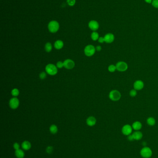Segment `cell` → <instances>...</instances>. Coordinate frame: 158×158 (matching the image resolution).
I'll list each match as a JSON object with an SVG mask.
<instances>
[{"mask_svg": "<svg viewBox=\"0 0 158 158\" xmlns=\"http://www.w3.org/2000/svg\"><path fill=\"white\" fill-rule=\"evenodd\" d=\"M45 71L50 75H55L58 73V68L53 64H48L45 67Z\"/></svg>", "mask_w": 158, "mask_h": 158, "instance_id": "cell-1", "label": "cell"}, {"mask_svg": "<svg viewBox=\"0 0 158 158\" xmlns=\"http://www.w3.org/2000/svg\"><path fill=\"white\" fill-rule=\"evenodd\" d=\"M140 154L143 158H150L152 156L153 152L150 148L145 147L141 149Z\"/></svg>", "mask_w": 158, "mask_h": 158, "instance_id": "cell-2", "label": "cell"}, {"mask_svg": "<svg viewBox=\"0 0 158 158\" xmlns=\"http://www.w3.org/2000/svg\"><path fill=\"white\" fill-rule=\"evenodd\" d=\"M96 48L93 45H87L84 50V52L85 55L87 57H91L94 55L96 52Z\"/></svg>", "mask_w": 158, "mask_h": 158, "instance_id": "cell-3", "label": "cell"}, {"mask_svg": "<svg viewBox=\"0 0 158 158\" xmlns=\"http://www.w3.org/2000/svg\"><path fill=\"white\" fill-rule=\"evenodd\" d=\"M109 98L113 101H117L121 98L120 93L117 90H113L109 93Z\"/></svg>", "mask_w": 158, "mask_h": 158, "instance_id": "cell-4", "label": "cell"}, {"mask_svg": "<svg viewBox=\"0 0 158 158\" xmlns=\"http://www.w3.org/2000/svg\"><path fill=\"white\" fill-rule=\"evenodd\" d=\"M59 23L56 21H52L48 24V29L52 33L56 32L59 29Z\"/></svg>", "mask_w": 158, "mask_h": 158, "instance_id": "cell-5", "label": "cell"}, {"mask_svg": "<svg viewBox=\"0 0 158 158\" xmlns=\"http://www.w3.org/2000/svg\"><path fill=\"white\" fill-rule=\"evenodd\" d=\"M117 70L119 72H125L128 68V65L127 63L123 61H120L118 62L116 65Z\"/></svg>", "mask_w": 158, "mask_h": 158, "instance_id": "cell-6", "label": "cell"}, {"mask_svg": "<svg viewBox=\"0 0 158 158\" xmlns=\"http://www.w3.org/2000/svg\"><path fill=\"white\" fill-rule=\"evenodd\" d=\"M133 130L132 127L129 124H126L124 125L121 129L122 133L125 135L128 136L131 134Z\"/></svg>", "mask_w": 158, "mask_h": 158, "instance_id": "cell-7", "label": "cell"}, {"mask_svg": "<svg viewBox=\"0 0 158 158\" xmlns=\"http://www.w3.org/2000/svg\"><path fill=\"white\" fill-rule=\"evenodd\" d=\"M20 104V101L16 97H14L12 99H10L9 105L10 107L12 109H16L19 106Z\"/></svg>", "mask_w": 158, "mask_h": 158, "instance_id": "cell-8", "label": "cell"}, {"mask_svg": "<svg viewBox=\"0 0 158 158\" xmlns=\"http://www.w3.org/2000/svg\"><path fill=\"white\" fill-rule=\"evenodd\" d=\"M64 67L67 69H71L75 67V64L74 61L71 59L65 60L64 61Z\"/></svg>", "mask_w": 158, "mask_h": 158, "instance_id": "cell-9", "label": "cell"}, {"mask_svg": "<svg viewBox=\"0 0 158 158\" xmlns=\"http://www.w3.org/2000/svg\"><path fill=\"white\" fill-rule=\"evenodd\" d=\"M144 86V82L141 80H137L135 81L134 83V89L136 91L142 90Z\"/></svg>", "mask_w": 158, "mask_h": 158, "instance_id": "cell-10", "label": "cell"}, {"mask_svg": "<svg viewBox=\"0 0 158 158\" xmlns=\"http://www.w3.org/2000/svg\"><path fill=\"white\" fill-rule=\"evenodd\" d=\"M99 26L98 23L95 20H91L89 23V27L93 31H97L99 28Z\"/></svg>", "mask_w": 158, "mask_h": 158, "instance_id": "cell-11", "label": "cell"}, {"mask_svg": "<svg viewBox=\"0 0 158 158\" xmlns=\"http://www.w3.org/2000/svg\"><path fill=\"white\" fill-rule=\"evenodd\" d=\"M104 40L105 42L108 43H110L114 42L115 40V36L114 35L110 33H108L106 34L104 36Z\"/></svg>", "mask_w": 158, "mask_h": 158, "instance_id": "cell-12", "label": "cell"}, {"mask_svg": "<svg viewBox=\"0 0 158 158\" xmlns=\"http://www.w3.org/2000/svg\"><path fill=\"white\" fill-rule=\"evenodd\" d=\"M97 122V119L93 116L89 117L86 120L87 124L90 127L94 126Z\"/></svg>", "mask_w": 158, "mask_h": 158, "instance_id": "cell-13", "label": "cell"}, {"mask_svg": "<svg viewBox=\"0 0 158 158\" xmlns=\"http://www.w3.org/2000/svg\"><path fill=\"white\" fill-rule=\"evenodd\" d=\"M21 147L24 150H28L30 149L31 148L32 145L31 143L27 140H25L24 141L22 144H21Z\"/></svg>", "mask_w": 158, "mask_h": 158, "instance_id": "cell-14", "label": "cell"}, {"mask_svg": "<svg viewBox=\"0 0 158 158\" xmlns=\"http://www.w3.org/2000/svg\"><path fill=\"white\" fill-rule=\"evenodd\" d=\"M132 135L134 138V140H140L143 137L142 133L139 130L135 131L132 134Z\"/></svg>", "mask_w": 158, "mask_h": 158, "instance_id": "cell-15", "label": "cell"}, {"mask_svg": "<svg viewBox=\"0 0 158 158\" xmlns=\"http://www.w3.org/2000/svg\"><path fill=\"white\" fill-rule=\"evenodd\" d=\"M132 127L133 128V129H134V130L136 131H139L142 128V123L140 122L135 121L133 123Z\"/></svg>", "mask_w": 158, "mask_h": 158, "instance_id": "cell-16", "label": "cell"}, {"mask_svg": "<svg viewBox=\"0 0 158 158\" xmlns=\"http://www.w3.org/2000/svg\"><path fill=\"white\" fill-rule=\"evenodd\" d=\"M54 48L57 50H60L64 46V43L62 41L58 40L54 43Z\"/></svg>", "mask_w": 158, "mask_h": 158, "instance_id": "cell-17", "label": "cell"}, {"mask_svg": "<svg viewBox=\"0 0 158 158\" xmlns=\"http://www.w3.org/2000/svg\"><path fill=\"white\" fill-rule=\"evenodd\" d=\"M15 155L17 158H23L25 156V153L21 149H18L15 150Z\"/></svg>", "mask_w": 158, "mask_h": 158, "instance_id": "cell-18", "label": "cell"}, {"mask_svg": "<svg viewBox=\"0 0 158 158\" xmlns=\"http://www.w3.org/2000/svg\"><path fill=\"white\" fill-rule=\"evenodd\" d=\"M147 122L149 126H154L155 124L156 121L155 119L153 117H149L147 120Z\"/></svg>", "mask_w": 158, "mask_h": 158, "instance_id": "cell-19", "label": "cell"}, {"mask_svg": "<svg viewBox=\"0 0 158 158\" xmlns=\"http://www.w3.org/2000/svg\"><path fill=\"white\" fill-rule=\"evenodd\" d=\"M50 131L53 134H55L58 132V129L56 125L53 124L50 127Z\"/></svg>", "mask_w": 158, "mask_h": 158, "instance_id": "cell-20", "label": "cell"}, {"mask_svg": "<svg viewBox=\"0 0 158 158\" xmlns=\"http://www.w3.org/2000/svg\"><path fill=\"white\" fill-rule=\"evenodd\" d=\"M52 48H53V46H52L51 43L49 42H47V43H46V44H45V50L47 52H51L52 50Z\"/></svg>", "mask_w": 158, "mask_h": 158, "instance_id": "cell-21", "label": "cell"}, {"mask_svg": "<svg viewBox=\"0 0 158 158\" xmlns=\"http://www.w3.org/2000/svg\"><path fill=\"white\" fill-rule=\"evenodd\" d=\"M91 39L93 41H97V40H98L99 39V34L97 32H94L91 33Z\"/></svg>", "mask_w": 158, "mask_h": 158, "instance_id": "cell-22", "label": "cell"}, {"mask_svg": "<svg viewBox=\"0 0 158 158\" xmlns=\"http://www.w3.org/2000/svg\"><path fill=\"white\" fill-rule=\"evenodd\" d=\"M20 92L17 88H14L11 91V94L15 97L18 96L19 95Z\"/></svg>", "mask_w": 158, "mask_h": 158, "instance_id": "cell-23", "label": "cell"}, {"mask_svg": "<svg viewBox=\"0 0 158 158\" xmlns=\"http://www.w3.org/2000/svg\"><path fill=\"white\" fill-rule=\"evenodd\" d=\"M116 70H117V67L116 65L111 64L108 67V70L109 72L111 73L115 72Z\"/></svg>", "mask_w": 158, "mask_h": 158, "instance_id": "cell-24", "label": "cell"}, {"mask_svg": "<svg viewBox=\"0 0 158 158\" xmlns=\"http://www.w3.org/2000/svg\"><path fill=\"white\" fill-rule=\"evenodd\" d=\"M137 91L135 89H132L129 92V95L132 97H135L137 95Z\"/></svg>", "mask_w": 158, "mask_h": 158, "instance_id": "cell-25", "label": "cell"}, {"mask_svg": "<svg viewBox=\"0 0 158 158\" xmlns=\"http://www.w3.org/2000/svg\"><path fill=\"white\" fill-rule=\"evenodd\" d=\"M53 151V148L52 146H48L46 147V152L48 154H51Z\"/></svg>", "mask_w": 158, "mask_h": 158, "instance_id": "cell-26", "label": "cell"}, {"mask_svg": "<svg viewBox=\"0 0 158 158\" xmlns=\"http://www.w3.org/2000/svg\"><path fill=\"white\" fill-rule=\"evenodd\" d=\"M40 78L41 79H45L46 77V74L45 72H42L41 73H40Z\"/></svg>", "mask_w": 158, "mask_h": 158, "instance_id": "cell-27", "label": "cell"}, {"mask_svg": "<svg viewBox=\"0 0 158 158\" xmlns=\"http://www.w3.org/2000/svg\"><path fill=\"white\" fill-rule=\"evenodd\" d=\"M56 66L58 68H62L63 67H64V62H63L61 61H59L56 64Z\"/></svg>", "mask_w": 158, "mask_h": 158, "instance_id": "cell-28", "label": "cell"}, {"mask_svg": "<svg viewBox=\"0 0 158 158\" xmlns=\"http://www.w3.org/2000/svg\"><path fill=\"white\" fill-rule=\"evenodd\" d=\"M67 1L68 5L71 6H73V5H74L76 2L75 0H67Z\"/></svg>", "mask_w": 158, "mask_h": 158, "instance_id": "cell-29", "label": "cell"}, {"mask_svg": "<svg viewBox=\"0 0 158 158\" xmlns=\"http://www.w3.org/2000/svg\"><path fill=\"white\" fill-rule=\"evenodd\" d=\"M152 5L155 8H158V0H153L152 2Z\"/></svg>", "mask_w": 158, "mask_h": 158, "instance_id": "cell-30", "label": "cell"}, {"mask_svg": "<svg viewBox=\"0 0 158 158\" xmlns=\"http://www.w3.org/2000/svg\"><path fill=\"white\" fill-rule=\"evenodd\" d=\"M13 147H14V148L15 150H18V149H20V145H19V143H17V142H15L14 144Z\"/></svg>", "mask_w": 158, "mask_h": 158, "instance_id": "cell-31", "label": "cell"}, {"mask_svg": "<svg viewBox=\"0 0 158 158\" xmlns=\"http://www.w3.org/2000/svg\"><path fill=\"white\" fill-rule=\"evenodd\" d=\"M98 42L100 43H103L105 42L104 37H100L98 39Z\"/></svg>", "mask_w": 158, "mask_h": 158, "instance_id": "cell-32", "label": "cell"}, {"mask_svg": "<svg viewBox=\"0 0 158 158\" xmlns=\"http://www.w3.org/2000/svg\"><path fill=\"white\" fill-rule=\"evenodd\" d=\"M128 139L129 141H133V140H134V138H133L132 134H131V135H129V136H128Z\"/></svg>", "mask_w": 158, "mask_h": 158, "instance_id": "cell-33", "label": "cell"}, {"mask_svg": "<svg viewBox=\"0 0 158 158\" xmlns=\"http://www.w3.org/2000/svg\"><path fill=\"white\" fill-rule=\"evenodd\" d=\"M96 50L98 51H100L102 50V47L100 45H98L96 47Z\"/></svg>", "mask_w": 158, "mask_h": 158, "instance_id": "cell-34", "label": "cell"}, {"mask_svg": "<svg viewBox=\"0 0 158 158\" xmlns=\"http://www.w3.org/2000/svg\"><path fill=\"white\" fill-rule=\"evenodd\" d=\"M145 1L148 3H151L152 2L153 0H145Z\"/></svg>", "mask_w": 158, "mask_h": 158, "instance_id": "cell-35", "label": "cell"}]
</instances>
